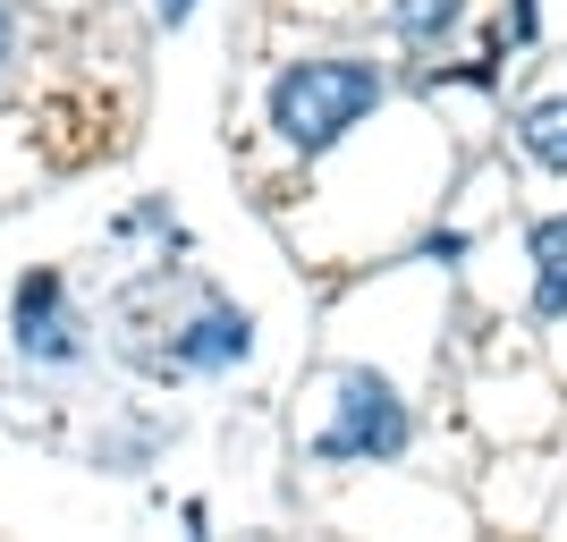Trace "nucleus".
Masks as SVG:
<instances>
[{
	"label": "nucleus",
	"instance_id": "1a4fd4ad",
	"mask_svg": "<svg viewBox=\"0 0 567 542\" xmlns=\"http://www.w3.org/2000/svg\"><path fill=\"white\" fill-rule=\"evenodd\" d=\"M0 60H9V9H0Z\"/></svg>",
	"mask_w": 567,
	"mask_h": 542
},
{
	"label": "nucleus",
	"instance_id": "f257e3e1",
	"mask_svg": "<svg viewBox=\"0 0 567 542\" xmlns=\"http://www.w3.org/2000/svg\"><path fill=\"white\" fill-rule=\"evenodd\" d=\"M381 102V69L373 60H297L271 85V127L297 153H331L348 127H364V111Z\"/></svg>",
	"mask_w": 567,
	"mask_h": 542
},
{
	"label": "nucleus",
	"instance_id": "f03ea898",
	"mask_svg": "<svg viewBox=\"0 0 567 542\" xmlns=\"http://www.w3.org/2000/svg\"><path fill=\"white\" fill-rule=\"evenodd\" d=\"M399 449H406V399L373 365H348V374H339V425L313 441V458L364 467V458H399Z\"/></svg>",
	"mask_w": 567,
	"mask_h": 542
},
{
	"label": "nucleus",
	"instance_id": "7ed1b4c3",
	"mask_svg": "<svg viewBox=\"0 0 567 542\" xmlns=\"http://www.w3.org/2000/svg\"><path fill=\"white\" fill-rule=\"evenodd\" d=\"M525 255H534V314H543V323H559V314H567V213L534 221Z\"/></svg>",
	"mask_w": 567,
	"mask_h": 542
},
{
	"label": "nucleus",
	"instance_id": "39448f33",
	"mask_svg": "<svg viewBox=\"0 0 567 542\" xmlns=\"http://www.w3.org/2000/svg\"><path fill=\"white\" fill-rule=\"evenodd\" d=\"M18 339L43 348V356H76L69 323H60V280H25L18 288Z\"/></svg>",
	"mask_w": 567,
	"mask_h": 542
},
{
	"label": "nucleus",
	"instance_id": "20e7f679",
	"mask_svg": "<svg viewBox=\"0 0 567 542\" xmlns=\"http://www.w3.org/2000/svg\"><path fill=\"white\" fill-rule=\"evenodd\" d=\"M246 348H255V323H246L237 306H213V314H204V323H195L169 356H178V365H237Z\"/></svg>",
	"mask_w": 567,
	"mask_h": 542
},
{
	"label": "nucleus",
	"instance_id": "0eeeda50",
	"mask_svg": "<svg viewBox=\"0 0 567 542\" xmlns=\"http://www.w3.org/2000/svg\"><path fill=\"white\" fill-rule=\"evenodd\" d=\"M390 18H399L406 43H441V34L466 18V0H390Z\"/></svg>",
	"mask_w": 567,
	"mask_h": 542
},
{
	"label": "nucleus",
	"instance_id": "6e6552de",
	"mask_svg": "<svg viewBox=\"0 0 567 542\" xmlns=\"http://www.w3.org/2000/svg\"><path fill=\"white\" fill-rule=\"evenodd\" d=\"M153 9H162V25H187L195 18V0H153Z\"/></svg>",
	"mask_w": 567,
	"mask_h": 542
},
{
	"label": "nucleus",
	"instance_id": "423d86ee",
	"mask_svg": "<svg viewBox=\"0 0 567 542\" xmlns=\"http://www.w3.org/2000/svg\"><path fill=\"white\" fill-rule=\"evenodd\" d=\"M517 144H525V153H534L543 170H567V94L534 102V111L517 119Z\"/></svg>",
	"mask_w": 567,
	"mask_h": 542
}]
</instances>
